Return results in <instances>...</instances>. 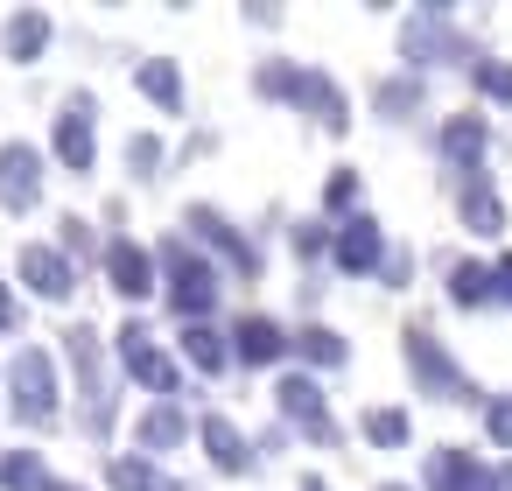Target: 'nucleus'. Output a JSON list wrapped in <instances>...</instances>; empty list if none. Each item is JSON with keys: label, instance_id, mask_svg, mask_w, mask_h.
Segmentation results:
<instances>
[{"label": "nucleus", "instance_id": "1", "mask_svg": "<svg viewBox=\"0 0 512 491\" xmlns=\"http://www.w3.org/2000/svg\"><path fill=\"white\" fill-rule=\"evenodd\" d=\"M407 358H414V379H421V386H435L442 400H463V393H470V379L442 358V344H435L428 330H407Z\"/></svg>", "mask_w": 512, "mask_h": 491}, {"label": "nucleus", "instance_id": "2", "mask_svg": "<svg viewBox=\"0 0 512 491\" xmlns=\"http://www.w3.org/2000/svg\"><path fill=\"white\" fill-rule=\"evenodd\" d=\"M15 407H22V421H43L50 407H57V365L43 358V351H22L15 358Z\"/></svg>", "mask_w": 512, "mask_h": 491}, {"label": "nucleus", "instance_id": "3", "mask_svg": "<svg viewBox=\"0 0 512 491\" xmlns=\"http://www.w3.org/2000/svg\"><path fill=\"white\" fill-rule=\"evenodd\" d=\"M36 183H43V169H36V148H29V141L0 148V204H8V211H29V204H36Z\"/></svg>", "mask_w": 512, "mask_h": 491}, {"label": "nucleus", "instance_id": "4", "mask_svg": "<svg viewBox=\"0 0 512 491\" xmlns=\"http://www.w3.org/2000/svg\"><path fill=\"white\" fill-rule=\"evenodd\" d=\"M428 491H498V477L484 463H470L463 449H435L428 456Z\"/></svg>", "mask_w": 512, "mask_h": 491}, {"label": "nucleus", "instance_id": "5", "mask_svg": "<svg viewBox=\"0 0 512 491\" xmlns=\"http://www.w3.org/2000/svg\"><path fill=\"white\" fill-rule=\"evenodd\" d=\"M120 351H127V372H134L141 386H155V393H169V386H176V372H169V358L155 351V337H148L141 323H127V330H120Z\"/></svg>", "mask_w": 512, "mask_h": 491}, {"label": "nucleus", "instance_id": "6", "mask_svg": "<svg viewBox=\"0 0 512 491\" xmlns=\"http://www.w3.org/2000/svg\"><path fill=\"white\" fill-rule=\"evenodd\" d=\"M57 155H64L71 169H92V99H85V92H71L64 120H57Z\"/></svg>", "mask_w": 512, "mask_h": 491}, {"label": "nucleus", "instance_id": "7", "mask_svg": "<svg viewBox=\"0 0 512 491\" xmlns=\"http://www.w3.org/2000/svg\"><path fill=\"white\" fill-rule=\"evenodd\" d=\"M22 281H29L43 302H64V295H71V267H64V253H50V246H22Z\"/></svg>", "mask_w": 512, "mask_h": 491}, {"label": "nucleus", "instance_id": "8", "mask_svg": "<svg viewBox=\"0 0 512 491\" xmlns=\"http://www.w3.org/2000/svg\"><path fill=\"white\" fill-rule=\"evenodd\" d=\"M106 274H113L120 295H148V288H155V260H148L134 239H120V246L106 253Z\"/></svg>", "mask_w": 512, "mask_h": 491}, {"label": "nucleus", "instance_id": "9", "mask_svg": "<svg viewBox=\"0 0 512 491\" xmlns=\"http://www.w3.org/2000/svg\"><path fill=\"white\" fill-rule=\"evenodd\" d=\"M169 260H176V288H169L176 309H204V302H218V267H197V260H183V253H169Z\"/></svg>", "mask_w": 512, "mask_h": 491}, {"label": "nucleus", "instance_id": "10", "mask_svg": "<svg viewBox=\"0 0 512 491\" xmlns=\"http://www.w3.org/2000/svg\"><path fill=\"white\" fill-rule=\"evenodd\" d=\"M281 344H288V330H281L274 316H246V323H239V358H246V365L281 358Z\"/></svg>", "mask_w": 512, "mask_h": 491}, {"label": "nucleus", "instance_id": "11", "mask_svg": "<svg viewBox=\"0 0 512 491\" xmlns=\"http://www.w3.org/2000/svg\"><path fill=\"white\" fill-rule=\"evenodd\" d=\"M43 43H50V15H36V8H29V15H15V22H8V57H15V64H29Z\"/></svg>", "mask_w": 512, "mask_h": 491}, {"label": "nucleus", "instance_id": "12", "mask_svg": "<svg viewBox=\"0 0 512 491\" xmlns=\"http://www.w3.org/2000/svg\"><path fill=\"white\" fill-rule=\"evenodd\" d=\"M337 260H344V267H372V260H379V225H372V218H351V232L337 239Z\"/></svg>", "mask_w": 512, "mask_h": 491}, {"label": "nucleus", "instance_id": "13", "mask_svg": "<svg viewBox=\"0 0 512 491\" xmlns=\"http://www.w3.org/2000/svg\"><path fill=\"white\" fill-rule=\"evenodd\" d=\"M141 92H148V99H162V106L176 113V106H183V85H176V64H169V57H155V64H141Z\"/></svg>", "mask_w": 512, "mask_h": 491}, {"label": "nucleus", "instance_id": "14", "mask_svg": "<svg viewBox=\"0 0 512 491\" xmlns=\"http://www.w3.org/2000/svg\"><path fill=\"white\" fill-rule=\"evenodd\" d=\"M463 218H470V232H498V225H505V211H498V197H491L484 183L463 190Z\"/></svg>", "mask_w": 512, "mask_h": 491}, {"label": "nucleus", "instance_id": "15", "mask_svg": "<svg viewBox=\"0 0 512 491\" xmlns=\"http://www.w3.org/2000/svg\"><path fill=\"white\" fill-rule=\"evenodd\" d=\"M442 148H449V162H477V148H484V120H456L449 134H442Z\"/></svg>", "mask_w": 512, "mask_h": 491}, {"label": "nucleus", "instance_id": "16", "mask_svg": "<svg viewBox=\"0 0 512 491\" xmlns=\"http://www.w3.org/2000/svg\"><path fill=\"white\" fill-rule=\"evenodd\" d=\"M176 435H183V414H176V407H148V414H141V442H148V449H162V442H176Z\"/></svg>", "mask_w": 512, "mask_h": 491}, {"label": "nucleus", "instance_id": "17", "mask_svg": "<svg viewBox=\"0 0 512 491\" xmlns=\"http://www.w3.org/2000/svg\"><path fill=\"white\" fill-rule=\"evenodd\" d=\"M183 351H190V358H197L204 372H218V365H225V337H218V330H204V323H197V330L183 337Z\"/></svg>", "mask_w": 512, "mask_h": 491}, {"label": "nucleus", "instance_id": "18", "mask_svg": "<svg viewBox=\"0 0 512 491\" xmlns=\"http://www.w3.org/2000/svg\"><path fill=\"white\" fill-rule=\"evenodd\" d=\"M204 442H211V456H218L225 470H246V449H239V435H232L225 421H204Z\"/></svg>", "mask_w": 512, "mask_h": 491}, {"label": "nucleus", "instance_id": "19", "mask_svg": "<svg viewBox=\"0 0 512 491\" xmlns=\"http://www.w3.org/2000/svg\"><path fill=\"white\" fill-rule=\"evenodd\" d=\"M484 281H491V274H484V267H456V274H449V295H456V302H463V309H477V302H484V295H491V288H484Z\"/></svg>", "mask_w": 512, "mask_h": 491}, {"label": "nucleus", "instance_id": "20", "mask_svg": "<svg viewBox=\"0 0 512 491\" xmlns=\"http://www.w3.org/2000/svg\"><path fill=\"white\" fill-rule=\"evenodd\" d=\"M365 435H372V442H407V414H400V407H372V414H365Z\"/></svg>", "mask_w": 512, "mask_h": 491}, {"label": "nucleus", "instance_id": "21", "mask_svg": "<svg viewBox=\"0 0 512 491\" xmlns=\"http://www.w3.org/2000/svg\"><path fill=\"white\" fill-rule=\"evenodd\" d=\"M302 351H309L316 365H344V344H337V330H302Z\"/></svg>", "mask_w": 512, "mask_h": 491}, {"label": "nucleus", "instance_id": "22", "mask_svg": "<svg viewBox=\"0 0 512 491\" xmlns=\"http://www.w3.org/2000/svg\"><path fill=\"white\" fill-rule=\"evenodd\" d=\"M477 85H484V92H498V99H512V71H505V64H484V71H477Z\"/></svg>", "mask_w": 512, "mask_h": 491}, {"label": "nucleus", "instance_id": "23", "mask_svg": "<svg viewBox=\"0 0 512 491\" xmlns=\"http://www.w3.org/2000/svg\"><path fill=\"white\" fill-rule=\"evenodd\" d=\"M127 155H134V169H141V176H148V169H155V162H162V141H148V134H141V141H134V148H127Z\"/></svg>", "mask_w": 512, "mask_h": 491}, {"label": "nucleus", "instance_id": "24", "mask_svg": "<svg viewBox=\"0 0 512 491\" xmlns=\"http://www.w3.org/2000/svg\"><path fill=\"white\" fill-rule=\"evenodd\" d=\"M491 435H498V442H512V400H498V407H491Z\"/></svg>", "mask_w": 512, "mask_h": 491}, {"label": "nucleus", "instance_id": "25", "mask_svg": "<svg viewBox=\"0 0 512 491\" xmlns=\"http://www.w3.org/2000/svg\"><path fill=\"white\" fill-rule=\"evenodd\" d=\"M491 281H498V302H512V260H498V274H491Z\"/></svg>", "mask_w": 512, "mask_h": 491}, {"label": "nucleus", "instance_id": "26", "mask_svg": "<svg viewBox=\"0 0 512 491\" xmlns=\"http://www.w3.org/2000/svg\"><path fill=\"white\" fill-rule=\"evenodd\" d=\"M43 491H78V484H43Z\"/></svg>", "mask_w": 512, "mask_h": 491}, {"label": "nucleus", "instance_id": "27", "mask_svg": "<svg viewBox=\"0 0 512 491\" xmlns=\"http://www.w3.org/2000/svg\"><path fill=\"white\" fill-rule=\"evenodd\" d=\"M302 491H323V484H316V477H309V484H302Z\"/></svg>", "mask_w": 512, "mask_h": 491}, {"label": "nucleus", "instance_id": "28", "mask_svg": "<svg viewBox=\"0 0 512 491\" xmlns=\"http://www.w3.org/2000/svg\"><path fill=\"white\" fill-rule=\"evenodd\" d=\"M505 484H512V470H505Z\"/></svg>", "mask_w": 512, "mask_h": 491}, {"label": "nucleus", "instance_id": "29", "mask_svg": "<svg viewBox=\"0 0 512 491\" xmlns=\"http://www.w3.org/2000/svg\"><path fill=\"white\" fill-rule=\"evenodd\" d=\"M386 491H400V484H386Z\"/></svg>", "mask_w": 512, "mask_h": 491}]
</instances>
